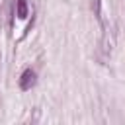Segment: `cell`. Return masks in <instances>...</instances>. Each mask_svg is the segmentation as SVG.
<instances>
[{"label": "cell", "instance_id": "1", "mask_svg": "<svg viewBox=\"0 0 125 125\" xmlns=\"http://www.w3.org/2000/svg\"><path fill=\"white\" fill-rule=\"evenodd\" d=\"M33 84H35V72H33L31 68L23 70L21 76H20V88H21V90H31Z\"/></svg>", "mask_w": 125, "mask_h": 125}, {"label": "cell", "instance_id": "2", "mask_svg": "<svg viewBox=\"0 0 125 125\" xmlns=\"http://www.w3.org/2000/svg\"><path fill=\"white\" fill-rule=\"evenodd\" d=\"M18 18H27V2L25 0H18Z\"/></svg>", "mask_w": 125, "mask_h": 125}]
</instances>
